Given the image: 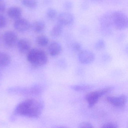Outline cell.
Returning a JSON list of instances; mask_svg holds the SVG:
<instances>
[{"mask_svg":"<svg viewBox=\"0 0 128 128\" xmlns=\"http://www.w3.org/2000/svg\"><path fill=\"white\" fill-rule=\"evenodd\" d=\"M114 88V87L110 86L87 94L85 96V99L88 103V107L91 108L93 107L101 97L112 91Z\"/></svg>","mask_w":128,"mask_h":128,"instance_id":"cell-4","label":"cell"},{"mask_svg":"<svg viewBox=\"0 0 128 128\" xmlns=\"http://www.w3.org/2000/svg\"><path fill=\"white\" fill-rule=\"evenodd\" d=\"M31 26L34 32L37 33H40L44 30L46 24L43 21L38 20L34 22Z\"/></svg>","mask_w":128,"mask_h":128,"instance_id":"cell-16","label":"cell"},{"mask_svg":"<svg viewBox=\"0 0 128 128\" xmlns=\"http://www.w3.org/2000/svg\"><path fill=\"white\" fill-rule=\"evenodd\" d=\"M62 50V46L60 43L56 42H51L48 48L49 54L53 57L58 56L60 54Z\"/></svg>","mask_w":128,"mask_h":128,"instance_id":"cell-11","label":"cell"},{"mask_svg":"<svg viewBox=\"0 0 128 128\" xmlns=\"http://www.w3.org/2000/svg\"><path fill=\"white\" fill-rule=\"evenodd\" d=\"M64 7L66 10H70L72 7V4L71 2H66L64 4Z\"/></svg>","mask_w":128,"mask_h":128,"instance_id":"cell-28","label":"cell"},{"mask_svg":"<svg viewBox=\"0 0 128 128\" xmlns=\"http://www.w3.org/2000/svg\"><path fill=\"white\" fill-rule=\"evenodd\" d=\"M22 3L26 7L31 9L35 8L38 5L37 0H22Z\"/></svg>","mask_w":128,"mask_h":128,"instance_id":"cell-20","label":"cell"},{"mask_svg":"<svg viewBox=\"0 0 128 128\" xmlns=\"http://www.w3.org/2000/svg\"><path fill=\"white\" fill-rule=\"evenodd\" d=\"M63 26L57 23L51 30L50 34L52 37L57 38L62 34L63 30Z\"/></svg>","mask_w":128,"mask_h":128,"instance_id":"cell-18","label":"cell"},{"mask_svg":"<svg viewBox=\"0 0 128 128\" xmlns=\"http://www.w3.org/2000/svg\"><path fill=\"white\" fill-rule=\"evenodd\" d=\"M17 44L18 50L22 54L27 53L30 50L31 43L27 39H20L18 41Z\"/></svg>","mask_w":128,"mask_h":128,"instance_id":"cell-12","label":"cell"},{"mask_svg":"<svg viewBox=\"0 0 128 128\" xmlns=\"http://www.w3.org/2000/svg\"><path fill=\"white\" fill-rule=\"evenodd\" d=\"M72 49L75 52H78L80 51L82 48V46L80 42H75L72 44Z\"/></svg>","mask_w":128,"mask_h":128,"instance_id":"cell-23","label":"cell"},{"mask_svg":"<svg viewBox=\"0 0 128 128\" xmlns=\"http://www.w3.org/2000/svg\"><path fill=\"white\" fill-rule=\"evenodd\" d=\"M15 29L20 32H24L30 28L31 25L30 22L26 19L19 18L16 19L14 24Z\"/></svg>","mask_w":128,"mask_h":128,"instance_id":"cell-10","label":"cell"},{"mask_svg":"<svg viewBox=\"0 0 128 128\" xmlns=\"http://www.w3.org/2000/svg\"><path fill=\"white\" fill-rule=\"evenodd\" d=\"M100 24L103 30H109L113 26L112 13L105 14L101 18Z\"/></svg>","mask_w":128,"mask_h":128,"instance_id":"cell-13","label":"cell"},{"mask_svg":"<svg viewBox=\"0 0 128 128\" xmlns=\"http://www.w3.org/2000/svg\"><path fill=\"white\" fill-rule=\"evenodd\" d=\"M8 16L12 19H17L20 18L22 11L19 7L12 6L9 8L7 12Z\"/></svg>","mask_w":128,"mask_h":128,"instance_id":"cell-14","label":"cell"},{"mask_svg":"<svg viewBox=\"0 0 128 128\" xmlns=\"http://www.w3.org/2000/svg\"><path fill=\"white\" fill-rule=\"evenodd\" d=\"M6 24V18L0 14V28H4Z\"/></svg>","mask_w":128,"mask_h":128,"instance_id":"cell-24","label":"cell"},{"mask_svg":"<svg viewBox=\"0 0 128 128\" xmlns=\"http://www.w3.org/2000/svg\"><path fill=\"white\" fill-rule=\"evenodd\" d=\"M106 46V43L102 39L98 40L95 44V48L98 50H102Z\"/></svg>","mask_w":128,"mask_h":128,"instance_id":"cell-22","label":"cell"},{"mask_svg":"<svg viewBox=\"0 0 128 128\" xmlns=\"http://www.w3.org/2000/svg\"><path fill=\"white\" fill-rule=\"evenodd\" d=\"M27 60L33 66H41L46 64L48 58L44 51L38 48H34L28 52Z\"/></svg>","mask_w":128,"mask_h":128,"instance_id":"cell-3","label":"cell"},{"mask_svg":"<svg viewBox=\"0 0 128 128\" xmlns=\"http://www.w3.org/2000/svg\"><path fill=\"white\" fill-rule=\"evenodd\" d=\"M78 128H93L92 125L89 122H83L79 124Z\"/></svg>","mask_w":128,"mask_h":128,"instance_id":"cell-25","label":"cell"},{"mask_svg":"<svg viewBox=\"0 0 128 128\" xmlns=\"http://www.w3.org/2000/svg\"><path fill=\"white\" fill-rule=\"evenodd\" d=\"M102 127L103 128H117L118 126L114 123L108 122L103 124Z\"/></svg>","mask_w":128,"mask_h":128,"instance_id":"cell-26","label":"cell"},{"mask_svg":"<svg viewBox=\"0 0 128 128\" xmlns=\"http://www.w3.org/2000/svg\"><path fill=\"white\" fill-rule=\"evenodd\" d=\"M113 26L118 30H126L128 26L127 16L121 11H115L112 13Z\"/></svg>","mask_w":128,"mask_h":128,"instance_id":"cell-5","label":"cell"},{"mask_svg":"<svg viewBox=\"0 0 128 128\" xmlns=\"http://www.w3.org/2000/svg\"><path fill=\"white\" fill-rule=\"evenodd\" d=\"M44 88L40 84H36L30 87L14 86L10 88L8 91L12 94L26 96H36L43 92Z\"/></svg>","mask_w":128,"mask_h":128,"instance_id":"cell-2","label":"cell"},{"mask_svg":"<svg viewBox=\"0 0 128 128\" xmlns=\"http://www.w3.org/2000/svg\"><path fill=\"white\" fill-rule=\"evenodd\" d=\"M44 108L43 102L37 100L29 99L20 102L16 108L15 114L30 118H38Z\"/></svg>","mask_w":128,"mask_h":128,"instance_id":"cell-1","label":"cell"},{"mask_svg":"<svg viewBox=\"0 0 128 128\" xmlns=\"http://www.w3.org/2000/svg\"><path fill=\"white\" fill-rule=\"evenodd\" d=\"M79 62L84 64L91 63L95 60V55L93 52L89 50H81L78 54Z\"/></svg>","mask_w":128,"mask_h":128,"instance_id":"cell-7","label":"cell"},{"mask_svg":"<svg viewBox=\"0 0 128 128\" xmlns=\"http://www.w3.org/2000/svg\"><path fill=\"white\" fill-rule=\"evenodd\" d=\"M94 86L91 84H75L71 86V88L76 91L80 92H86L92 90Z\"/></svg>","mask_w":128,"mask_h":128,"instance_id":"cell-15","label":"cell"},{"mask_svg":"<svg viewBox=\"0 0 128 128\" xmlns=\"http://www.w3.org/2000/svg\"><path fill=\"white\" fill-rule=\"evenodd\" d=\"M6 9V3L4 0H0V12H4Z\"/></svg>","mask_w":128,"mask_h":128,"instance_id":"cell-27","label":"cell"},{"mask_svg":"<svg viewBox=\"0 0 128 128\" xmlns=\"http://www.w3.org/2000/svg\"><path fill=\"white\" fill-rule=\"evenodd\" d=\"M74 19V16L72 13L64 12L60 13L58 16V23L63 26H70L73 24Z\"/></svg>","mask_w":128,"mask_h":128,"instance_id":"cell-9","label":"cell"},{"mask_svg":"<svg viewBox=\"0 0 128 128\" xmlns=\"http://www.w3.org/2000/svg\"><path fill=\"white\" fill-rule=\"evenodd\" d=\"M47 18L50 20H54L57 16V12L55 9L50 8L46 12Z\"/></svg>","mask_w":128,"mask_h":128,"instance_id":"cell-21","label":"cell"},{"mask_svg":"<svg viewBox=\"0 0 128 128\" xmlns=\"http://www.w3.org/2000/svg\"><path fill=\"white\" fill-rule=\"evenodd\" d=\"M3 39L6 46L9 48H12L17 44L18 41V36L14 31L8 30L4 33Z\"/></svg>","mask_w":128,"mask_h":128,"instance_id":"cell-8","label":"cell"},{"mask_svg":"<svg viewBox=\"0 0 128 128\" xmlns=\"http://www.w3.org/2000/svg\"><path fill=\"white\" fill-rule=\"evenodd\" d=\"M36 42L37 44L42 47H45L49 43V39L46 36L41 35L36 37Z\"/></svg>","mask_w":128,"mask_h":128,"instance_id":"cell-19","label":"cell"},{"mask_svg":"<svg viewBox=\"0 0 128 128\" xmlns=\"http://www.w3.org/2000/svg\"><path fill=\"white\" fill-rule=\"evenodd\" d=\"M107 102L113 106L118 108H122L126 104L127 97L126 95L118 96H108L106 97Z\"/></svg>","mask_w":128,"mask_h":128,"instance_id":"cell-6","label":"cell"},{"mask_svg":"<svg viewBox=\"0 0 128 128\" xmlns=\"http://www.w3.org/2000/svg\"><path fill=\"white\" fill-rule=\"evenodd\" d=\"M12 61L11 57L6 53L0 52V67H6L10 64Z\"/></svg>","mask_w":128,"mask_h":128,"instance_id":"cell-17","label":"cell"}]
</instances>
